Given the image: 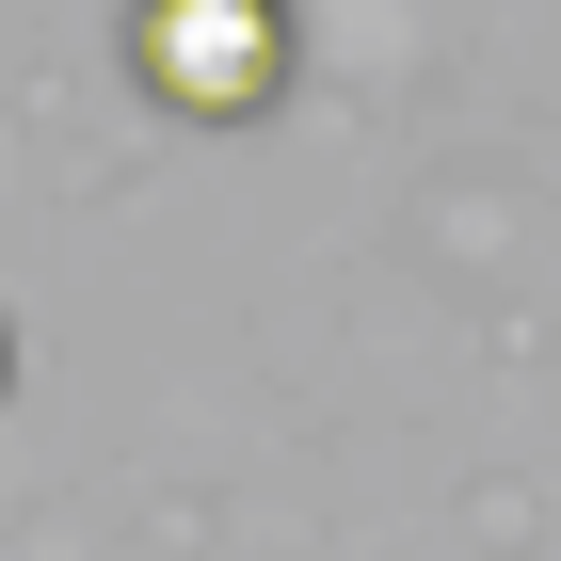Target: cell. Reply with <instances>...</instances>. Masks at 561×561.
<instances>
[{
    "mask_svg": "<svg viewBox=\"0 0 561 561\" xmlns=\"http://www.w3.org/2000/svg\"><path fill=\"white\" fill-rule=\"evenodd\" d=\"M129 81L176 129H241L289 96V16L273 0H129Z\"/></svg>",
    "mask_w": 561,
    "mask_h": 561,
    "instance_id": "1",
    "label": "cell"
}]
</instances>
